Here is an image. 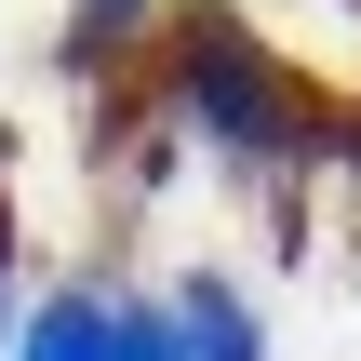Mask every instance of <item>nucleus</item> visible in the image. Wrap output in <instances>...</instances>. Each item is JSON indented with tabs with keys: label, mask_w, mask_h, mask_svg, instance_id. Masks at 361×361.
<instances>
[{
	"label": "nucleus",
	"mask_w": 361,
	"mask_h": 361,
	"mask_svg": "<svg viewBox=\"0 0 361 361\" xmlns=\"http://www.w3.org/2000/svg\"><path fill=\"white\" fill-rule=\"evenodd\" d=\"M0 361H121V295L107 281H40Z\"/></svg>",
	"instance_id": "2"
},
{
	"label": "nucleus",
	"mask_w": 361,
	"mask_h": 361,
	"mask_svg": "<svg viewBox=\"0 0 361 361\" xmlns=\"http://www.w3.org/2000/svg\"><path fill=\"white\" fill-rule=\"evenodd\" d=\"M174 335H188V361H268V322H255V295L228 281V268H188L174 295Z\"/></svg>",
	"instance_id": "3"
},
{
	"label": "nucleus",
	"mask_w": 361,
	"mask_h": 361,
	"mask_svg": "<svg viewBox=\"0 0 361 361\" xmlns=\"http://www.w3.org/2000/svg\"><path fill=\"white\" fill-rule=\"evenodd\" d=\"M121 361H188V335H174V308L121 295Z\"/></svg>",
	"instance_id": "4"
},
{
	"label": "nucleus",
	"mask_w": 361,
	"mask_h": 361,
	"mask_svg": "<svg viewBox=\"0 0 361 361\" xmlns=\"http://www.w3.org/2000/svg\"><path fill=\"white\" fill-rule=\"evenodd\" d=\"M134 94H161L174 134H201L241 174H308L322 147H348L335 107L308 94V67L281 40H255V13H228V0H174L161 40H147V67H134Z\"/></svg>",
	"instance_id": "1"
}]
</instances>
